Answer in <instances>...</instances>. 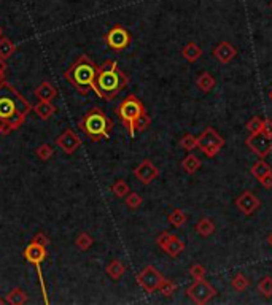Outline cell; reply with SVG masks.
<instances>
[{
	"mask_svg": "<svg viewBox=\"0 0 272 305\" xmlns=\"http://www.w3.org/2000/svg\"><path fill=\"white\" fill-rule=\"evenodd\" d=\"M30 111H32V105L23 94L7 80L0 81V121H2L0 135H7L12 131L19 129Z\"/></svg>",
	"mask_w": 272,
	"mask_h": 305,
	"instance_id": "1",
	"label": "cell"
},
{
	"mask_svg": "<svg viewBox=\"0 0 272 305\" xmlns=\"http://www.w3.org/2000/svg\"><path fill=\"white\" fill-rule=\"evenodd\" d=\"M128 83L129 78L126 73L120 70L118 62L115 59H107L102 66L97 67L96 80H94V92L100 99L113 100L128 86Z\"/></svg>",
	"mask_w": 272,
	"mask_h": 305,
	"instance_id": "2",
	"label": "cell"
},
{
	"mask_svg": "<svg viewBox=\"0 0 272 305\" xmlns=\"http://www.w3.org/2000/svg\"><path fill=\"white\" fill-rule=\"evenodd\" d=\"M97 66L89 56L81 54L73 64L64 72V78L77 89L80 96H88L94 91V80H96Z\"/></svg>",
	"mask_w": 272,
	"mask_h": 305,
	"instance_id": "3",
	"label": "cell"
},
{
	"mask_svg": "<svg viewBox=\"0 0 272 305\" xmlns=\"http://www.w3.org/2000/svg\"><path fill=\"white\" fill-rule=\"evenodd\" d=\"M78 129L85 134L88 139L94 142L105 140L110 137L113 129V121L100 108L92 107L88 110L78 123Z\"/></svg>",
	"mask_w": 272,
	"mask_h": 305,
	"instance_id": "4",
	"label": "cell"
},
{
	"mask_svg": "<svg viewBox=\"0 0 272 305\" xmlns=\"http://www.w3.org/2000/svg\"><path fill=\"white\" fill-rule=\"evenodd\" d=\"M115 113L120 118V121L124 124V128L128 129L129 135H135V121L140 116L142 113H145V107L139 97H135L134 94H129L126 99H123V102L115 108Z\"/></svg>",
	"mask_w": 272,
	"mask_h": 305,
	"instance_id": "5",
	"label": "cell"
},
{
	"mask_svg": "<svg viewBox=\"0 0 272 305\" xmlns=\"http://www.w3.org/2000/svg\"><path fill=\"white\" fill-rule=\"evenodd\" d=\"M46 247L37 243V241L30 240V243L26 247L24 250V258L29 264H32L37 270V275H38V283H40V288H41V294H43V300L45 303H48V291H46V285H45V278H43V272H41V264L45 262L46 259Z\"/></svg>",
	"mask_w": 272,
	"mask_h": 305,
	"instance_id": "6",
	"label": "cell"
},
{
	"mask_svg": "<svg viewBox=\"0 0 272 305\" xmlns=\"http://www.w3.org/2000/svg\"><path fill=\"white\" fill-rule=\"evenodd\" d=\"M223 146H225L223 137L213 128H205L204 132L197 137V148H199L207 157H215Z\"/></svg>",
	"mask_w": 272,
	"mask_h": 305,
	"instance_id": "7",
	"label": "cell"
},
{
	"mask_svg": "<svg viewBox=\"0 0 272 305\" xmlns=\"http://www.w3.org/2000/svg\"><path fill=\"white\" fill-rule=\"evenodd\" d=\"M186 294L194 303L204 305L216 296V289L205 280H194L193 285L186 289Z\"/></svg>",
	"mask_w": 272,
	"mask_h": 305,
	"instance_id": "8",
	"label": "cell"
},
{
	"mask_svg": "<svg viewBox=\"0 0 272 305\" xmlns=\"http://www.w3.org/2000/svg\"><path fill=\"white\" fill-rule=\"evenodd\" d=\"M162 280H164L162 273H161L158 269H156V267H153V266H146V267L139 273V275H137L139 286H140L145 292H148V294L158 291L159 286H161V283H162Z\"/></svg>",
	"mask_w": 272,
	"mask_h": 305,
	"instance_id": "9",
	"label": "cell"
},
{
	"mask_svg": "<svg viewBox=\"0 0 272 305\" xmlns=\"http://www.w3.org/2000/svg\"><path fill=\"white\" fill-rule=\"evenodd\" d=\"M105 43L110 49L113 51H124L129 43H131V34L128 29H124L123 26L117 24L108 30V34L105 35Z\"/></svg>",
	"mask_w": 272,
	"mask_h": 305,
	"instance_id": "10",
	"label": "cell"
},
{
	"mask_svg": "<svg viewBox=\"0 0 272 305\" xmlns=\"http://www.w3.org/2000/svg\"><path fill=\"white\" fill-rule=\"evenodd\" d=\"M245 143L259 159H264L266 156H269L272 153V137H267L263 132L250 135L245 140Z\"/></svg>",
	"mask_w": 272,
	"mask_h": 305,
	"instance_id": "11",
	"label": "cell"
},
{
	"mask_svg": "<svg viewBox=\"0 0 272 305\" xmlns=\"http://www.w3.org/2000/svg\"><path fill=\"white\" fill-rule=\"evenodd\" d=\"M134 176L137 178V180L143 185H150L153 180L159 176V170L158 167H156L151 161L145 159L142 161L137 167L134 169Z\"/></svg>",
	"mask_w": 272,
	"mask_h": 305,
	"instance_id": "12",
	"label": "cell"
},
{
	"mask_svg": "<svg viewBox=\"0 0 272 305\" xmlns=\"http://www.w3.org/2000/svg\"><path fill=\"white\" fill-rule=\"evenodd\" d=\"M56 145L66 154H73L80 148L81 140H80V137L75 132H73L72 129H67V131H64L56 139Z\"/></svg>",
	"mask_w": 272,
	"mask_h": 305,
	"instance_id": "13",
	"label": "cell"
},
{
	"mask_svg": "<svg viewBox=\"0 0 272 305\" xmlns=\"http://www.w3.org/2000/svg\"><path fill=\"white\" fill-rule=\"evenodd\" d=\"M236 205H237V208L240 210V212L248 216V215H253L256 210L261 207V202H259V199L253 193L244 191L242 194H240L236 199Z\"/></svg>",
	"mask_w": 272,
	"mask_h": 305,
	"instance_id": "14",
	"label": "cell"
},
{
	"mask_svg": "<svg viewBox=\"0 0 272 305\" xmlns=\"http://www.w3.org/2000/svg\"><path fill=\"white\" fill-rule=\"evenodd\" d=\"M237 54V49L229 43V41H222V43H218L213 49V56L218 62H222V64H229Z\"/></svg>",
	"mask_w": 272,
	"mask_h": 305,
	"instance_id": "15",
	"label": "cell"
},
{
	"mask_svg": "<svg viewBox=\"0 0 272 305\" xmlns=\"http://www.w3.org/2000/svg\"><path fill=\"white\" fill-rule=\"evenodd\" d=\"M58 96V89L51 85V83L48 81H43L40 83V85L37 86L35 89V97L38 100H46V102H53Z\"/></svg>",
	"mask_w": 272,
	"mask_h": 305,
	"instance_id": "16",
	"label": "cell"
},
{
	"mask_svg": "<svg viewBox=\"0 0 272 305\" xmlns=\"http://www.w3.org/2000/svg\"><path fill=\"white\" fill-rule=\"evenodd\" d=\"M32 110L35 111V114L40 118V119H49L53 114L56 113V105L51 103V102H46V100H38V103L35 105V107H32Z\"/></svg>",
	"mask_w": 272,
	"mask_h": 305,
	"instance_id": "17",
	"label": "cell"
},
{
	"mask_svg": "<svg viewBox=\"0 0 272 305\" xmlns=\"http://www.w3.org/2000/svg\"><path fill=\"white\" fill-rule=\"evenodd\" d=\"M161 250L164 251L166 255H169L171 258H177L185 250V241L180 240L177 235H172V238L167 241V243Z\"/></svg>",
	"mask_w": 272,
	"mask_h": 305,
	"instance_id": "18",
	"label": "cell"
},
{
	"mask_svg": "<svg viewBox=\"0 0 272 305\" xmlns=\"http://www.w3.org/2000/svg\"><path fill=\"white\" fill-rule=\"evenodd\" d=\"M182 54L188 62H196L197 59L202 56V48L197 43H194V41H190V43H186L183 46Z\"/></svg>",
	"mask_w": 272,
	"mask_h": 305,
	"instance_id": "19",
	"label": "cell"
},
{
	"mask_svg": "<svg viewBox=\"0 0 272 305\" xmlns=\"http://www.w3.org/2000/svg\"><path fill=\"white\" fill-rule=\"evenodd\" d=\"M215 85H216V80L208 72L201 73V75L197 77V80H196V86L199 88L202 92H210L215 88Z\"/></svg>",
	"mask_w": 272,
	"mask_h": 305,
	"instance_id": "20",
	"label": "cell"
},
{
	"mask_svg": "<svg viewBox=\"0 0 272 305\" xmlns=\"http://www.w3.org/2000/svg\"><path fill=\"white\" fill-rule=\"evenodd\" d=\"M105 272L112 280H120L124 275V272H126V267H124V264L120 259H113L105 267Z\"/></svg>",
	"mask_w": 272,
	"mask_h": 305,
	"instance_id": "21",
	"label": "cell"
},
{
	"mask_svg": "<svg viewBox=\"0 0 272 305\" xmlns=\"http://www.w3.org/2000/svg\"><path fill=\"white\" fill-rule=\"evenodd\" d=\"M194 229H196V232L199 234V235H202V237H208V235H212V234L215 232V224H213V221H212V219L202 218V219H199V221H197V223H196Z\"/></svg>",
	"mask_w": 272,
	"mask_h": 305,
	"instance_id": "22",
	"label": "cell"
},
{
	"mask_svg": "<svg viewBox=\"0 0 272 305\" xmlns=\"http://www.w3.org/2000/svg\"><path fill=\"white\" fill-rule=\"evenodd\" d=\"M182 167H183V170H185L186 173L193 175V173H196L197 170H199L201 159H199V157H197L196 154H188L185 159L182 161Z\"/></svg>",
	"mask_w": 272,
	"mask_h": 305,
	"instance_id": "23",
	"label": "cell"
},
{
	"mask_svg": "<svg viewBox=\"0 0 272 305\" xmlns=\"http://www.w3.org/2000/svg\"><path fill=\"white\" fill-rule=\"evenodd\" d=\"M5 302L7 303H13V305H24V303L29 302V297H27V294L21 288H15V289L10 291V294H8L7 299H5Z\"/></svg>",
	"mask_w": 272,
	"mask_h": 305,
	"instance_id": "24",
	"label": "cell"
},
{
	"mask_svg": "<svg viewBox=\"0 0 272 305\" xmlns=\"http://www.w3.org/2000/svg\"><path fill=\"white\" fill-rule=\"evenodd\" d=\"M16 51V45L13 43L12 40L7 38V37H2L0 38V59H8L13 56V52Z\"/></svg>",
	"mask_w": 272,
	"mask_h": 305,
	"instance_id": "25",
	"label": "cell"
},
{
	"mask_svg": "<svg viewBox=\"0 0 272 305\" xmlns=\"http://www.w3.org/2000/svg\"><path fill=\"white\" fill-rule=\"evenodd\" d=\"M269 172H272V167L264 159H259L252 167V175L256 178V180H261V178H263L264 175H267Z\"/></svg>",
	"mask_w": 272,
	"mask_h": 305,
	"instance_id": "26",
	"label": "cell"
},
{
	"mask_svg": "<svg viewBox=\"0 0 272 305\" xmlns=\"http://www.w3.org/2000/svg\"><path fill=\"white\" fill-rule=\"evenodd\" d=\"M186 213L183 212V210L180 208H175L174 212L169 215V223L174 226V227H182L185 223H186Z\"/></svg>",
	"mask_w": 272,
	"mask_h": 305,
	"instance_id": "27",
	"label": "cell"
},
{
	"mask_svg": "<svg viewBox=\"0 0 272 305\" xmlns=\"http://www.w3.org/2000/svg\"><path fill=\"white\" fill-rule=\"evenodd\" d=\"M92 243H94L92 237H91L89 234H86V232H80V234L77 235V238H75V245H77V248L81 250V251L89 250V248L92 247Z\"/></svg>",
	"mask_w": 272,
	"mask_h": 305,
	"instance_id": "28",
	"label": "cell"
},
{
	"mask_svg": "<svg viewBox=\"0 0 272 305\" xmlns=\"http://www.w3.org/2000/svg\"><path fill=\"white\" fill-rule=\"evenodd\" d=\"M35 154H37V157H38L40 161H48V159H51V157H53L55 150H53V146H51V145L43 143V145H40L38 148L35 150Z\"/></svg>",
	"mask_w": 272,
	"mask_h": 305,
	"instance_id": "29",
	"label": "cell"
},
{
	"mask_svg": "<svg viewBox=\"0 0 272 305\" xmlns=\"http://www.w3.org/2000/svg\"><path fill=\"white\" fill-rule=\"evenodd\" d=\"M231 286L236 289V291H239V292H242V291H245L248 286H250V281H248V278L244 275V273H237V275L233 278V281H231Z\"/></svg>",
	"mask_w": 272,
	"mask_h": 305,
	"instance_id": "30",
	"label": "cell"
},
{
	"mask_svg": "<svg viewBox=\"0 0 272 305\" xmlns=\"http://www.w3.org/2000/svg\"><path fill=\"white\" fill-rule=\"evenodd\" d=\"M258 291L263 294L264 297L272 296V277H263L258 281Z\"/></svg>",
	"mask_w": 272,
	"mask_h": 305,
	"instance_id": "31",
	"label": "cell"
},
{
	"mask_svg": "<svg viewBox=\"0 0 272 305\" xmlns=\"http://www.w3.org/2000/svg\"><path fill=\"white\" fill-rule=\"evenodd\" d=\"M112 191H113L115 196L121 199V197H126L131 193V189H129V185L124 180H118L117 183L112 186Z\"/></svg>",
	"mask_w": 272,
	"mask_h": 305,
	"instance_id": "32",
	"label": "cell"
},
{
	"mask_svg": "<svg viewBox=\"0 0 272 305\" xmlns=\"http://www.w3.org/2000/svg\"><path fill=\"white\" fill-rule=\"evenodd\" d=\"M263 121L264 119H261L259 116H253L252 119H250L248 123H247V131H248V134L250 135H255V134H259L261 132V129H263Z\"/></svg>",
	"mask_w": 272,
	"mask_h": 305,
	"instance_id": "33",
	"label": "cell"
},
{
	"mask_svg": "<svg viewBox=\"0 0 272 305\" xmlns=\"http://www.w3.org/2000/svg\"><path fill=\"white\" fill-rule=\"evenodd\" d=\"M151 124V118L148 113H142L140 116L137 118V121H135V132H143L148 129V126Z\"/></svg>",
	"mask_w": 272,
	"mask_h": 305,
	"instance_id": "34",
	"label": "cell"
},
{
	"mask_svg": "<svg viewBox=\"0 0 272 305\" xmlns=\"http://www.w3.org/2000/svg\"><path fill=\"white\" fill-rule=\"evenodd\" d=\"M180 146L186 151H193L194 148H197V139L193 134H186L180 140Z\"/></svg>",
	"mask_w": 272,
	"mask_h": 305,
	"instance_id": "35",
	"label": "cell"
},
{
	"mask_svg": "<svg viewBox=\"0 0 272 305\" xmlns=\"http://www.w3.org/2000/svg\"><path fill=\"white\" fill-rule=\"evenodd\" d=\"M162 296H166V297H169V296H172V294L177 291V285L174 281H171V280H162V283H161V286H159V289H158Z\"/></svg>",
	"mask_w": 272,
	"mask_h": 305,
	"instance_id": "36",
	"label": "cell"
},
{
	"mask_svg": "<svg viewBox=\"0 0 272 305\" xmlns=\"http://www.w3.org/2000/svg\"><path fill=\"white\" fill-rule=\"evenodd\" d=\"M142 202H143V199H142L140 194H137V193H129V194L126 196V205H128L131 210L139 208V207L142 205Z\"/></svg>",
	"mask_w": 272,
	"mask_h": 305,
	"instance_id": "37",
	"label": "cell"
},
{
	"mask_svg": "<svg viewBox=\"0 0 272 305\" xmlns=\"http://www.w3.org/2000/svg\"><path fill=\"white\" fill-rule=\"evenodd\" d=\"M205 267L201 264H194L190 269V275L193 277V280H204L205 278Z\"/></svg>",
	"mask_w": 272,
	"mask_h": 305,
	"instance_id": "38",
	"label": "cell"
},
{
	"mask_svg": "<svg viewBox=\"0 0 272 305\" xmlns=\"http://www.w3.org/2000/svg\"><path fill=\"white\" fill-rule=\"evenodd\" d=\"M32 241H37V243L43 245V247H48V243H49V241H48V237H46L43 232H40V230H38V232L32 237Z\"/></svg>",
	"mask_w": 272,
	"mask_h": 305,
	"instance_id": "39",
	"label": "cell"
},
{
	"mask_svg": "<svg viewBox=\"0 0 272 305\" xmlns=\"http://www.w3.org/2000/svg\"><path fill=\"white\" fill-rule=\"evenodd\" d=\"M172 235H174V234H171V232H162L158 238H156V243H158L159 248H162V247L167 243V241L172 238Z\"/></svg>",
	"mask_w": 272,
	"mask_h": 305,
	"instance_id": "40",
	"label": "cell"
},
{
	"mask_svg": "<svg viewBox=\"0 0 272 305\" xmlns=\"http://www.w3.org/2000/svg\"><path fill=\"white\" fill-rule=\"evenodd\" d=\"M261 183V186H264L266 189H270L272 188V172H269L267 175H264L261 180H258Z\"/></svg>",
	"mask_w": 272,
	"mask_h": 305,
	"instance_id": "41",
	"label": "cell"
},
{
	"mask_svg": "<svg viewBox=\"0 0 272 305\" xmlns=\"http://www.w3.org/2000/svg\"><path fill=\"white\" fill-rule=\"evenodd\" d=\"M264 135L272 137V119H264L263 121V129H261Z\"/></svg>",
	"mask_w": 272,
	"mask_h": 305,
	"instance_id": "42",
	"label": "cell"
},
{
	"mask_svg": "<svg viewBox=\"0 0 272 305\" xmlns=\"http://www.w3.org/2000/svg\"><path fill=\"white\" fill-rule=\"evenodd\" d=\"M7 69H8V66H7V60H5V59H0V81H4V80H5Z\"/></svg>",
	"mask_w": 272,
	"mask_h": 305,
	"instance_id": "43",
	"label": "cell"
},
{
	"mask_svg": "<svg viewBox=\"0 0 272 305\" xmlns=\"http://www.w3.org/2000/svg\"><path fill=\"white\" fill-rule=\"evenodd\" d=\"M267 243H269V247L272 248V234H270V235L267 237Z\"/></svg>",
	"mask_w": 272,
	"mask_h": 305,
	"instance_id": "44",
	"label": "cell"
},
{
	"mask_svg": "<svg viewBox=\"0 0 272 305\" xmlns=\"http://www.w3.org/2000/svg\"><path fill=\"white\" fill-rule=\"evenodd\" d=\"M2 37H4V29L0 27V38H2Z\"/></svg>",
	"mask_w": 272,
	"mask_h": 305,
	"instance_id": "45",
	"label": "cell"
},
{
	"mask_svg": "<svg viewBox=\"0 0 272 305\" xmlns=\"http://www.w3.org/2000/svg\"><path fill=\"white\" fill-rule=\"evenodd\" d=\"M0 134H2V121H0Z\"/></svg>",
	"mask_w": 272,
	"mask_h": 305,
	"instance_id": "46",
	"label": "cell"
},
{
	"mask_svg": "<svg viewBox=\"0 0 272 305\" xmlns=\"http://www.w3.org/2000/svg\"><path fill=\"white\" fill-rule=\"evenodd\" d=\"M0 303H5V300H4L2 297H0Z\"/></svg>",
	"mask_w": 272,
	"mask_h": 305,
	"instance_id": "47",
	"label": "cell"
},
{
	"mask_svg": "<svg viewBox=\"0 0 272 305\" xmlns=\"http://www.w3.org/2000/svg\"><path fill=\"white\" fill-rule=\"evenodd\" d=\"M270 99H272V92H270Z\"/></svg>",
	"mask_w": 272,
	"mask_h": 305,
	"instance_id": "48",
	"label": "cell"
},
{
	"mask_svg": "<svg viewBox=\"0 0 272 305\" xmlns=\"http://www.w3.org/2000/svg\"><path fill=\"white\" fill-rule=\"evenodd\" d=\"M270 8H272V4H270Z\"/></svg>",
	"mask_w": 272,
	"mask_h": 305,
	"instance_id": "49",
	"label": "cell"
}]
</instances>
